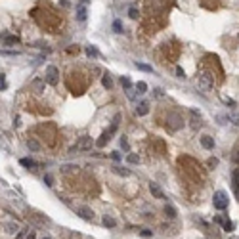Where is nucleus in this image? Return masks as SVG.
<instances>
[{"label": "nucleus", "instance_id": "36", "mask_svg": "<svg viewBox=\"0 0 239 239\" xmlns=\"http://www.w3.org/2000/svg\"><path fill=\"white\" fill-rule=\"evenodd\" d=\"M73 168H78V166H77V165H63V166H61L63 172H69V170H73Z\"/></svg>", "mask_w": 239, "mask_h": 239}, {"label": "nucleus", "instance_id": "46", "mask_svg": "<svg viewBox=\"0 0 239 239\" xmlns=\"http://www.w3.org/2000/svg\"><path fill=\"white\" fill-rule=\"evenodd\" d=\"M23 237H25V232H19L17 233V239H23Z\"/></svg>", "mask_w": 239, "mask_h": 239}, {"label": "nucleus", "instance_id": "35", "mask_svg": "<svg viewBox=\"0 0 239 239\" xmlns=\"http://www.w3.org/2000/svg\"><path fill=\"white\" fill-rule=\"evenodd\" d=\"M224 230H226V232H233V222H228V220H226V222H224Z\"/></svg>", "mask_w": 239, "mask_h": 239}, {"label": "nucleus", "instance_id": "28", "mask_svg": "<svg viewBox=\"0 0 239 239\" xmlns=\"http://www.w3.org/2000/svg\"><path fill=\"white\" fill-rule=\"evenodd\" d=\"M33 88H35L37 92H42V88H44V82L40 81V78H37V81H33Z\"/></svg>", "mask_w": 239, "mask_h": 239}, {"label": "nucleus", "instance_id": "14", "mask_svg": "<svg viewBox=\"0 0 239 239\" xmlns=\"http://www.w3.org/2000/svg\"><path fill=\"white\" fill-rule=\"evenodd\" d=\"M109 138H111V134H109V132H104V134H101V138L96 142V145H98V147H104V145L109 142Z\"/></svg>", "mask_w": 239, "mask_h": 239}, {"label": "nucleus", "instance_id": "34", "mask_svg": "<svg viewBox=\"0 0 239 239\" xmlns=\"http://www.w3.org/2000/svg\"><path fill=\"white\" fill-rule=\"evenodd\" d=\"M176 77L178 78H186V71L182 69V67H176Z\"/></svg>", "mask_w": 239, "mask_h": 239}, {"label": "nucleus", "instance_id": "22", "mask_svg": "<svg viewBox=\"0 0 239 239\" xmlns=\"http://www.w3.org/2000/svg\"><path fill=\"white\" fill-rule=\"evenodd\" d=\"M136 67H138L140 71H145V73H153V67H151V65H147V63H138V61H136Z\"/></svg>", "mask_w": 239, "mask_h": 239}, {"label": "nucleus", "instance_id": "17", "mask_svg": "<svg viewBox=\"0 0 239 239\" xmlns=\"http://www.w3.org/2000/svg\"><path fill=\"white\" fill-rule=\"evenodd\" d=\"M104 226H105V228H115V226H117V220L105 214V216H104Z\"/></svg>", "mask_w": 239, "mask_h": 239}, {"label": "nucleus", "instance_id": "11", "mask_svg": "<svg viewBox=\"0 0 239 239\" xmlns=\"http://www.w3.org/2000/svg\"><path fill=\"white\" fill-rule=\"evenodd\" d=\"M136 113H138L140 117L147 115V113H149V101H140L138 107H136Z\"/></svg>", "mask_w": 239, "mask_h": 239}, {"label": "nucleus", "instance_id": "49", "mask_svg": "<svg viewBox=\"0 0 239 239\" xmlns=\"http://www.w3.org/2000/svg\"><path fill=\"white\" fill-rule=\"evenodd\" d=\"M42 239H52V237H42Z\"/></svg>", "mask_w": 239, "mask_h": 239}, {"label": "nucleus", "instance_id": "6", "mask_svg": "<svg viewBox=\"0 0 239 239\" xmlns=\"http://www.w3.org/2000/svg\"><path fill=\"white\" fill-rule=\"evenodd\" d=\"M149 191H151V195H153V197H157V199H166L165 191L159 188V184H155V182H151V184H149Z\"/></svg>", "mask_w": 239, "mask_h": 239}, {"label": "nucleus", "instance_id": "43", "mask_svg": "<svg viewBox=\"0 0 239 239\" xmlns=\"http://www.w3.org/2000/svg\"><path fill=\"white\" fill-rule=\"evenodd\" d=\"M226 104H228V105H232V107H235V101H233V100H230V98L226 100Z\"/></svg>", "mask_w": 239, "mask_h": 239}, {"label": "nucleus", "instance_id": "29", "mask_svg": "<svg viewBox=\"0 0 239 239\" xmlns=\"http://www.w3.org/2000/svg\"><path fill=\"white\" fill-rule=\"evenodd\" d=\"M228 121H230L232 124H235V126H239V113H232V115L228 117Z\"/></svg>", "mask_w": 239, "mask_h": 239}, {"label": "nucleus", "instance_id": "19", "mask_svg": "<svg viewBox=\"0 0 239 239\" xmlns=\"http://www.w3.org/2000/svg\"><path fill=\"white\" fill-rule=\"evenodd\" d=\"M101 84H104L107 90H109V88H113V81H111V77H109L107 73H105L104 77H101Z\"/></svg>", "mask_w": 239, "mask_h": 239}, {"label": "nucleus", "instance_id": "40", "mask_svg": "<svg viewBox=\"0 0 239 239\" xmlns=\"http://www.w3.org/2000/svg\"><path fill=\"white\" fill-rule=\"evenodd\" d=\"M111 157L115 159V161H121V153H119V151H113V153H111Z\"/></svg>", "mask_w": 239, "mask_h": 239}, {"label": "nucleus", "instance_id": "30", "mask_svg": "<svg viewBox=\"0 0 239 239\" xmlns=\"http://www.w3.org/2000/svg\"><path fill=\"white\" fill-rule=\"evenodd\" d=\"M128 15H130L132 19H138V17H140V12H138V8H134V6H132V8H128Z\"/></svg>", "mask_w": 239, "mask_h": 239}, {"label": "nucleus", "instance_id": "15", "mask_svg": "<svg viewBox=\"0 0 239 239\" xmlns=\"http://www.w3.org/2000/svg\"><path fill=\"white\" fill-rule=\"evenodd\" d=\"M2 40H4V46H14V44L19 42V37H8V35H6Z\"/></svg>", "mask_w": 239, "mask_h": 239}, {"label": "nucleus", "instance_id": "10", "mask_svg": "<svg viewBox=\"0 0 239 239\" xmlns=\"http://www.w3.org/2000/svg\"><path fill=\"white\" fill-rule=\"evenodd\" d=\"M191 113V124H193V128H199L201 126V113L197 109H189Z\"/></svg>", "mask_w": 239, "mask_h": 239}, {"label": "nucleus", "instance_id": "4", "mask_svg": "<svg viewBox=\"0 0 239 239\" xmlns=\"http://www.w3.org/2000/svg\"><path fill=\"white\" fill-rule=\"evenodd\" d=\"M92 144H94V140L90 138V136H82L71 151H88V149H92Z\"/></svg>", "mask_w": 239, "mask_h": 239}, {"label": "nucleus", "instance_id": "45", "mask_svg": "<svg viewBox=\"0 0 239 239\" xmlns=\"http://www.w3.org/2000/svg\"><path fill=\"white\" fill-rule=\"evenodd\" d=\"M60 4H61L63 8H69V2H67V0H60Z\"/></svg>", "mask_w": 239, "mask_h": 239}, {"label": "nucleus", "instance_id": "20", "mask_svg": "<svg viewBox=\"0 0 239 239\" xmlns=\"http://www.w3.org/2000/svg\"><path fill=\"white\" fill-rule=\"evenodd\" d=\"M165 214L168 216V218H176V209L172 207V205H166V207H165Z\"/></svg>", "mask_w": 239, "mask_h": 239}, {"label": "nucleus", "instance_id": "7", "mask_svg": "<svg viewBox=\"0 0 239 239\" xmlns=\"http://www.w3.org/2000/svg\"><path fill=\"white\" fill-rule=\"evenodd\" d=\"M78 216H81L82 220H92L94 218V210L92 209H88V207H78Z\"/></svg>", "mask_w": 239, "mask_h": 239}, {"label": "nucleus", "instance_id": "23", "mask_svg": "<svg viewBox=\"0 0 239 239\" xmlns=\"http://www.w3.org/2000/svg\"><path fill=\"white\" fill-rule=\"evenodd\" d=\"M113 170H115L117 174H121V176H130V170H128V168H122V166H113Z\"/></svg>", "mask_w": 239, "mask_h": 239}, {"label": "nucleus", "instance_id": "24", "mask_svg": "<svg viewBox=\"0 0 239 239\" xmlns=\"http://www.w3.org/2000/svg\"><path fill=\"white\" fill-rule=\"evenodd\" d=\"M121 86H122L124 90H128V88L132 86V82H130V78H128L126 75H124V77H121Z\"/></svg>", "mask_w": 239, "mask_h": 239}, {"label": "nucleus", "instance_id": "42", "mask_svg": "<svg viewBox=\"0 0 239 239\" xmlns=\"http://www.w3.org/2000/svg\"><path fill=\"white\" fill-rule=\"evenodd\" d=\"M142 237H151V232H149V230H144V232H142Z\"/></svg>", "mask_w": 239, "mask_h": 239}, {"label": "nucleus", "instance_id": "21", "mask_svg": "<svg viewBox=\"0 0 239 239\" xmlns=\"http://www.w3.org/2000/svg\"><path fill=\"white\" fill-rule=\"evenodd\" d=\"M21 165H23V166H27V168H31V166H40L37 161H33V159H21V161H19Z\"/></svg>", "mask_w": 239, "mask_h": 239}, {"label": "nucleus", "instance_id": "37", "mask_svg": "<svg viewBox=\"0 0 239 239\" xmlns=\"http://www.w3.org/2000/svg\"><path fill=\"white\" fill-rule=\"evenodd\" d=\"M121 147H122L124 151H128V142H126V138H124V136L121 138Z\"/></svg>", "mask_w": 239, "mask_h": 239}, {"label": "nucleus", "instance_id": "33", "mask_svg": "<svg viewBox=\"0 0 239 239\" xmlns=\"http://www.w3.org/2000/svg\"><path fill=\"white\" fill-rule=\"evenodd\" d=\"M207 165H209L210 168H214L216 165H218V159H216V157H210V159H209V161H207Z\"/></svg>", "mask_w": 239, "mask_h": 239}, {"label": "nucleus", "instance_id": "47", "mask_svg": "<svg viewBox=\"0 0 239 239\" xmlns=\"http://www.w3.org/2000/svg\"><path fill=\"white\" fill-rule=\"evenodd\" d=\"M81 4H84V6H88V4H90V0H81Z\"/></svg>", "mask_w": 239, "mask_h": 239}, {"label": "nucleus", "instance_id": "31", "mask_svg": "<svg viewBox=\"0 0 239 239\" xmlns=\"http://www.w3.org/2000/svg\"><path fill=\"white\" fill-rule=\"evenodd\" d=\"M126 161H128L130 165H136V163H140V157L136 155V153H130V155L126 157Z\"/></svg>", "mask_w": 239, "mask_h": 239}, {"label": "nucleus", "instance_id": "25", "mask_svg": "<svg viewBox=\"0 0 239 239\" xmlns=\"http://www.w3.org/2000/svg\"><path fill=\"white\" fill-rule=\"evenodd\" d=\"M136 90H138V94H145L147 92V84L144 81H140L138 84H136Z\"/></svg>", "mask_w": 239, "mask_h": 239}, {"label": "nucleus", "instance_id": "27", "mask_svg": "<svg viewBox=\"0 0 239 239\" xmlns=\"http://www.w3.org/2000/svg\"><path fill=\"white\" fill-rule=\"evenodd\" d=\"M113 31H115V33H122V21L121 19L113 21Z\"/></svg>", "mask_w": 239, "mask_h": 239}, {"label": "nucleus", "instance_id": "8", "mask_svg": "<svg viewBox=\"0 0 239 239\" xmlns=\"http://www.w3.org/2000/svg\"><path fill=\"white\" fill-rule=\"evenodd\" d=\"M86 17H88V10H86V6L84 4H77V21H86Z\"/></svg>", "mask_w": 239, "mask_h": 239}, {"label": "nucleus", "instance_id": "12", "mask_svg": "<svg viewBox=\"0 0 239 239\" xmlns=\"http://www.w3.org/2000/svg\"><path fill=\"white\" fill-rule=\"evenodd\" d=\"M201 145L205 147V149H214V140L210 138V136H207V134H205V136H201Z\"/></svg>", "mask_w": 239, "mask_h": 239}, {"label": "nucleus", "instance_id": "32", "mask_svg": "<svg viewBox=\"0 0 239 239\" xmlns=\"http://www.w3.org/2000/svg\"><path fill=\"white\" fill-rule=\"evenodd\" d=\"M44 184H46V186H54V176L46 174V176H44Z\"/></svg>", "mask_w": 239, "mask_h": 239}, {"label": "nucleus", "instance_id": "16", "mask_svg": "<svg viewBox=\"0 0 239 239\" xmlns=\"http://www.w3.org/2000/svg\"><path fill=\"white\" fill-rule=\"evenodd\" d=\"M2 226L6 228V232H8V233H15V230H19L15 222H4Z\"/></svg>", "mask_w": 239, "mask_h": 239}, {"label": "nucleus", "instance_id": "26", "mask_svg": "<svg viewBox=\"0 0 239 239\" xmlns=\"http://www.w3.org/2000/svg\"><path fill=\"white\" fill-rule=\"evenodd\" d=\"M86 55H88V58H98L100 54H98V50H96L94 46H88V48H86Z\"/></svg>", "mask_w": 239, "mask_h": 239}, {"label": "nucleus", "instance_id": "48", "mask_svg": "<svg viewBox=\"0 0 239 239\" xmlns=\"http://www.w3.org/2000/svg\"><path fill=\"white\" fill-rule=\"evenodd\" d=\"M27 239H35V233H33V232H31V233L27 235Z\"/></svg>", "mask_w": 239, "mask_h": 239}, {"label": "nucleus", "instance_id": "1", "mask_svg": "<svg viewBox=\"0 0 239 239\" xmlns=\"http://www.w3.org/2000/svg\"><path fill=\"white\" fill-rule=\"evenodd\" d=\"M212 86H214V81H212L210 73L201 71V73L197 75V88H199V90H203V92H209Z\"/></svg>", "mask_w": 239, "mask_h": 239}, {"label": "nucleus", "instance_id": "5", "mask_svg": "<svg viewBox=\"0 0 239 239\" xmlns=\"http://www.w3.org/2000/svg\"><path fill=\"white\" fill-rule=\"evenodd\" d=\"M212 201H214V209L224 210L228 207V195H226V191H216Z\"/></svg>", "mask_w": 239, "mask_h": 239}, {"label": "nucleus", "instance_id": "9", "mask_svg": "<svg viewBox=\"0 0 239 239\" xmlns=\"http://www.w3.org/2000/svg\"><path fill=\"white\" fill-rule=\"evenodd\" d=\"M232 188H233L235 197L239 199V170H233L232 172Z\"/></svg>", "mask_w": 239, "mask_h": 239}, {"label": "nucleus", "instance_id": "3", "mask_svg": "<svg viewBox=\"0 0 239 239\" xmlns=\"http://www.w3.org/2000/svg\"><path fill=\"white\" fill-rule=\"evenodd\" d=\"M44 81H46L48 84L55 86L60 82V71H58V67H54V65H48L46 67V75H44Z\"/></svg>", "mask_w": 239, "mask_h": 239}, {"label": "nucleus", "instance_id": "44", "mask_svg": "<svg viewBox=\"0 0 239 239\" xmlns=\"http://www.w3.org/2000/svg\"><path fill=\"white\" fill-rule=\"evenodd\" d=\"M233 161L239 163V149H235V155H233Z\"/></svg>", "mask_w": 239, "mask_h": 239}, {"label": "nucleus", "instance_id": "38", "mask_svg": "<svg viewBox=\"0 0 239 239\" xmlns=\"http://www.w3.org/2000/svg\"><path fill=\"white\" fill-rule=\"evenodd\" d=\"M224 222H226V218H224V216H214V224H220V226H224Z\"/></svg>", "mask_w": 239, "mask_h": 239}, {"label": "nucleus", "instance_id": "41", "mask_svg": "<svg viewBox=\"0 0 239 239\" xmlns=\"http://www.w3.org/2000/svg\"><path fill=\"white\" fill-rule=\"evenodd\" d=\"M153 94H155L157 98H161V96H163V90H161V88H155V90H153Z\"/></svg>", "mask_w": 239, "mask_h": 239}, {"label": "nucleus", "instance_id": "13", "mask_svg": "<svg viewBox=\"0 0 239 239\" xmlns=\"http://www.w3.org/2000/svg\"><path fill=\"white\" fill-rule=\"evenodd\" d=\"M27 147H29L31 151H38V149H40V144H38L35 138H29V140H27Z\"/></svg>", "mask_w": 239, "mask_h": 239}, {"label": "nucleus", "instance_id": "39", "mask_svg": "<svg viewBox=\"0 0 239 239\" xmlns=\"http://www.w3.org/2000/svg\"><path fill=\"white\" fill-rule=\"evenodd\" d=\"M6 88V78H4V75H0V90H4Z\"/></svg>", "mask_w": 239, "mask_h": 239}, {"label": "nucleus", "instance_id": "2", "mask_svg": "<svg viewBox=\"0 0 239 239\" xmlns=\"http://www.w3.org/2000/svg\"><path fill=\"white\" fill-rule=\"evenodd\" d=\"M182 126H184V119H182L178 113H168V117H166V128L170 132H176Z\"/></svg>", "mask_w": 239, "mask_h": 239}, {"label": "nucleus", "instance_id": "18", "mask_svg": "<svg viewBox=\"0 0 239 239\" xmlns=\"http://www.w3.org/2000/svg\"><path fill=\"white\" fill-rule=\"evenodd\" d=\"M119 121H121V115H119V113H117V115H115V117H113V122H111V128L107 130L109 134H113V132H115V130H117V126H119Z\"/></svg>", "mask_w": 239, "mask_h": 239}]
</instances>
